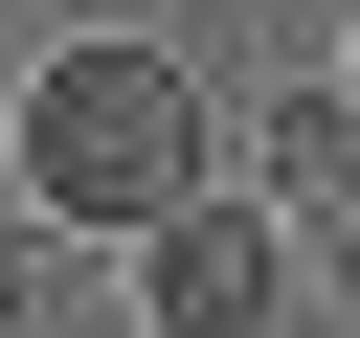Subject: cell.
Masks as SVG:
<instances>
[{
    "label": "cell",
    "mask_w": 360,
    "mask_h": 338,
    "mask_svg": "<svg viewBox=\"0 0 360 338\" xmlns=\"http://www.w3.org/2000/svg\"><path fill=\"white\" fill-rule=\"evenodd\" d=\"M0 135H22V225H68V248H158L225 203V90L180 45H45Z\"/></svg>",
    "instance_id": "1"
},
{
    "label": "cell",
    "mask_w": 360,
    "mask_h": 338,
    "mask_svg": "<svg viewBox=\"0 0 360 338\" xmlns=\"http://www.w3.org/2000/svg\"><path fill=\"white\" fill-rule=\"evenodd\" d=\"M135 315H158V338H292V225L225 180L202 225H158V248H135Z\"/></svg>",
    "instance_id": "2"
},
{
    "label": "cell",
    "mask_w": 360,
    "mask_h": 338,
    "mask_svg": "<svg viewBox=\"0 0 360 338\" xmlns=\"http://www.w3.org/2000/svg\"><path fill=\"white\" fill-rule=\"evenodd\" d=\"M22 315H45V225L0 203V338H22Z\"/></svg>",
    "instance_id": "3"
}]
</instances>
